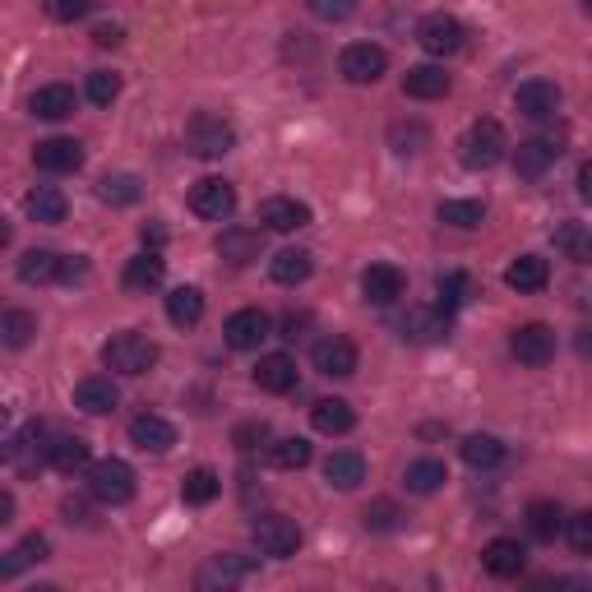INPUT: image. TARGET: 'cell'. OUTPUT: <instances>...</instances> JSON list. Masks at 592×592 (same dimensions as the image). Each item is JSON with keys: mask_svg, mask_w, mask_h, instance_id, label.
I'll list each match as a JSON object with an SVG mask.
<instances>
[{"mask_svg": "<svg viewBox=\"0 0 592 592\" xmlns=\"http://www.w3.org/2000/svg\"><path fill=\"white\" fill-rule=\"evenodd\" d=\"M514 107H518V116H528V121H546V116H556V107H560V89H556L551 79H528V83H518Z\"/></svg>", "mask_w": 592, "mask_h": 592, "instance_id": "obj_18", "label": "cell"}, {"mask_svg": "<svg viewBox=\"0 0 592 592\" xmlns=\"http://www.w3.org/2000/svg\"><path fill=\"white\" fill-rule=\"evenodd\" d=\"M259 250H265L259 227H227L217 236V255H223L227 265H250V259H259Z\"/></svg>", "mask_w": 592, "mask_h": 592, "instance_id": "obj_24", "label": "cell"}, {"mask_svg": "<svg viewBox=\"0 0 592 592\" xmlns=\"http://www.w3.org/2000/svg\"><path fill=\"white\" fill-rule=\"evenodd\" d=\"M52 556V546H47V537H24V541H19L14 546V551L5 556V565H0V579H14L19 574V569H29V565H37V560H47Z\"/></svg>", "mask_w": 592, "mask_h": 592, "instance_id": "obj_43", "label": "cell"}, {"mask_svg": "<svg viewBox=\"0 0 592 592\" xmlns=\"http://www.w3.org/2000/svg\"><path fill=\"white\" fill-rule=\"evenodd\" d=\"M10 514H14V495L5 491V495H0V523H10Z\"/></svg>", "mask_w": 592, "mask_h": 592, "instance_id": "obj_61", "label": "cell"}, {"mask_svg": "<svg viewBox=\"0 0 592 592\" xmlns=\"http://www.w3.org/2000/svg\"><path fill=\"white\" fill-rule=\"evenodd\" d=\"M269 328H273V324H269V315H265V311H255V305H250V311H236V315L223 324V338H227L232 353H255V347L269 338Z\"/></svg>", "mask_w": 592, "mask_h": 592, "instance_id": "obj_12", "label": "cell"}, {"mask_svg": "<svg viewBox=\"0 0 592 592\" xmlns=\"http://www.w3.org/2000/svg\"><path fill=\"white\" fill-rule=\"evenodd\" d=\"M311 361H315V370L320 376H328V380H347L357 370V347L347 343V338H320L315 343V353H311Z\"/></svg>", "mask_w": 592, "mask_h": 592, "instance_id": "obj_15", "label": "cell"}, {"mask_svg": "<svg viewBox=\"0 0 592 592\" xmlns=\"http://www.w3.org/2000/svg\"><path fill=\"white\" fill-rule=\"evenodd\" d=\"M311 422H315L320 435H347L357 426V412H353V403H347V399H320L311 407Z\"/></svg>", "mask_w": 592, "mask_h": 592, "instance_id": "obj_30", "label": "cell"}, {"mask_svg": "<svg viewBox=\"0 0 592 592\" xmlns=\"http://www.w3.org/2000/svg\"><path fill=\"white\" fill-rule=\"evenodd\" d=\"M116 403H121V389L112 384V376H89V380L75 384V407H83L89 416L116 412Z\"/></svg>", "mask_w": 592, "mask_h": 592, "instance_id": "obj_23", "label": "cell"}, {"mask_svg": "<svg viewBox=\"0 0 592 592\" xmlns=\"http://www.w3.org/2000/svg\"><path fill=\"white\" fill-rule=\"evenodd\" d=\"M556 158H560V144L556 139H523L514 148V171H518L523 181H541L546 171L556 167Z\"/></svg>", "mask_w": 592, "mask_h": 592, "instance_id": "obj_17", "label": "cell"}, {"mask_svg": "<svg viewBox=\"0 0 592 592\" xmlns=\"http://www.w3.org/2000/svg\"><path fill=\"white\" fill-rule=\"evenodd\" d=\"M305 328H311V315H297V311H288V315H282V338H288V343H297V338H305Z\"/></svg>", "mask_w": 592, "mask_h": 592, "instance_id": "obj_54", "label": "cell"}, {"mask_svg": "<svg viewBox=\"0 0 592 592\" xmlns=\"http://www.w3.org/2000/svg\"><path fill=\"white\" fill-rule=\"evenodd\" d=\"M510 353L518 357V366H528V370L551 366V357H556V328L551 324H523V328H514Z\"/></svg>", "mask_w": 592, "mask_h": 592, "instance_id": "obj_7", "label": "cell"}, {"mask_svg": "<svg viewBox=\"0 0 592 592\" xmlns=\"http://www.w3.org/2000/svg\"><path fill=\"white\" fill-rule=\"evenodd\" d=\"M269 273H273V282H282V288H297V282H305L315 273V255L311 250H278Z\"/></svg>", "mask_w": 592, "mask_h": 592, "instance_id": "obj_33", "label": "cell"}, {"mask_svg": "<svg viewBox=\"0 0 592 592\" xmlns=\"http://www.w3.org/2000/svg\"><path fill=\"white\" fill-rule=\"evenodd\" d=\"M565 537H569V546H574L579 556H592V510H583V514H574L565 523Z\"/></svg>", "mask_w": 592, "mask_h": 592, "instance_id": "obj_51", "label": "cell"}, {"mask_svg": "<svg viewBox=\"0 0 592 592\" xmlns=\"http://www.w3.org/2000/svg\"><path fill=\"white\" fill-rule=\"evenodd\" d=\"M259 223L269 232H301V227H311V209L292 200V194H273V200L259 204Z\"/></svg>", "mask_w": 592, "mask_h": 592, "instance_id": "obj_19", "label": "cell"}, {"mask_svg": "<svg viewBox=\"0 0 592 592\" xmlns=\"http://www.w3.org/2000/svg\"><path fill=\"white\" fill-rule=\"evenodd\" d=\"M163 241H167V232H163L158 223H148V227H144V246H153V250H158Z\"/></svg>", "mask_w": 592, "mask_h": 592, "instance_id": "obj_59", "label": "cell"}, {"mask_svg": "<svg viewBox=\"0 0 592 592\" xmlns=\"http://www.w3.org/2000/svg\"><path fill=\"white\" fill-rule=\"evenodd\" d=\"M250 533H255L259 551L273 556V560H292L301 551V528H297V518H288V514H259Z\"/></svg>", "mask_w": 592, "mask_h": 592, "instance_id": "obj_5", "label": "cell"}, {"mask_svg": "<svg viewBox=\"0 0 592 592\" xmlns=\"http://www.w3.org/2000/svg\"><path fill=\"white\" fill-rule=\"evenodd\" d=\"M255 569H259V565H255L250 556H213V560L200 569V579H194V583H200L204 592H213V588H236V583H246Z\"/></svg>", "mask_w": 592, "mask_h": 592, "instance_id": "obj_16", "label": "cell"}, {"mask_svg": "<svg viewBox=\"0 0 592 592\" xmlns=\"http://www.w3.org/2000/svg\"><path fill=\"white\" fill-rule=\"evenodd\" d=\"M458 158L468 171H491L510 158V139H504V125L495 116H481L468 125V135L458 139Z\"/></svg>", "mask_w": 592, "mask_h": 592, "instance_id": "obj_1", "label": "cell"}, {"mask_svg": "<svg viewBox=\"0 0 592 592\" xmlns=\"http://www.w3.org/2000/svg\"><path fill=\"white\" fill-rule=\"evenodd\" d=\"M250 380L265 389V393H292L297 389V361L288 353H269V357H259L255 370H250Z\"/></svg>", "mask_w": 592, "mask_h": 592, "instance_id": "obj_21", "label": "cell"}, {"mask_svg": "<svg viewBox=\"0 0 592 592\" xmlns=\"http://www.w3.org/2000/svg\"><path fill=\"white\" fill-rule=\"evenodd\" d=\"M217 495H223V477H217L213 468L186 472V481H181V500H186V504H213Z\"/></svg>", "mask_w": 592, "mask_h": 592, "instance_id": "obj_41", "label": "cell"}, {"mask_svg": "<svg viewBox=\"0 0 592 592\" xmlns=\"http://www.w3.org/2000/svg\"><path fill=\"white\" fill-rule=\"evenodd\" d=\"M60 265L65 259L56 250H24V259H19V278H24L29 288H47V282L60 278Z\"/></svg>", "mask_w": 592, "mask_h": 592, "instance_id": "obj_32", "label": "cell"}, {"mask_svg": "<svg viewBox=\"0 0 592 592\" xmlns=\"http://www.w3.org/2000/svg\"><path fill=\"white\" fill-rule=\"evenodd\" d=\"M481 565H487L491 579H518L523 565H528V551H523L514 537H495V541H487V551H481Z\"/></svg>", "mask_w": 592, "mask_h": 592, "instance_id": "obj_22", "label": "cell"}, {"mask_svg": "<svg viewBox=\"0 0 592 592\" xmlns=\"http://www.w3.org/2000/svg\"><path fill=\"white\" fill-rule=\"evenodd\" d=\"M42 10H47L56 24H75V19H83L93 10V0H42Z\"/></svg>", "mask_w": 592, "mask_h": 592, "instance_id": "obj_52", "label": "cell"}, {"mask_svg": "<svg viewBox=\"0 0 592 592\" xmlns=\"http://www.w3.org/2000/svg\"><path fill=\"white\" fill-rule=\"evenodd\" d=\"M324 481H328V487H338V491H357L361 481H366V458L353 454V449L328 454L324 458Z\"/></svg>", "mask_w": 592, "mask_h": 592, "instance_id": "obj_25", "label": "cell"}, {"mask_svg": "<svg viewBox=\"0 0 592 592\" xmlns=\"http://www.w3.org/2000/svg\"><path fill=\"white\" fill-rule=\"evenodd\" d=\"M556 250L574 265H592V227L588 223H560L556 227Z\"/></svg>", "mask_w": 592, "mask_h": 592, "instance_id": "obj_35", "label": "cell"}, {"mask_svg": "<svg viewBox=\"0 0 592 592\" xmlns=\"http://www.w3.org/2000/svg\"><path fill=\"white\" fill-rule=\"evenodd\" d=\"M435 217H440V223H449V227L472 232V227L487 223V204H481V200H445L440 209H435Z\"/></svg>", "mask_w": 592, "mask_h": 592, "instance_id": "obj_44", "label": "cell"}, {"mask_svg": "<svg viewBox=\"0 0 592 592\" xmlns=\"http://www.w3.org/2000/svg\"><path fill=\"white\" fill-rule=\"evenodd\" d=\"M37 334V315L29 311H5V320H0V338H5V347H29Z\"/></svg>", "mask_w": 592, "mask_h": 592, "instance_id": "obj_47", "label": "cell"}, {"mask_svg": "<svg viewBox=\"0 0 592 592\" xmlns=\"http://www.w3.org/2000/svg\"><path fill=\"white\" fill-rule=\"evenodd\" d=\"M29 217L33 223H42V227H56V223H65V213H70V200L56 190V186H37L33 194H29Z\"/></svg>", "mask_w": 592, "mask_h": 592, "instance_id": "obj_31", "label": "cell"}, {"mask_svg": "<svg viewBox=\"0 0 592 592\" xmlns=\"http://www.w3.org/2000/svg\"><path fill=\"white\" fill-rule=\"evenodd\" d=\"M403 292H407L403 269H393V265H370V269L361 273V297H366L370 305H393Z\"/></svg>", "mask_w": 592, "mask_h": 592, "instance_id": "obj_20", "label": "cell"}, {"mask_svg": "<svg viewBox=\"0 0 592 592\" xmlns=\"http://www.w3.org/2000/svg\"><path fill=\"white\" fill-rule=\"evenodd\" d=\"M98 200H102V204H112V209H130V204H139V200H144V186H139V177L121 171V177H107V181L98 186Z\"/></svg>", "mask_w": 592, "mask_h": 592, "instance_id": "obj_42", "label": "cell"}, {"mask_svg": "<svg viewBox=\"0 0 592 592\" xmlns=\"http://www.w3.org/2000/svg\"><path fill=\"white\" fill-rule=\"evenodd\" d=\"M33 163H37V171L65 177V171H79V167H83V144H79V139H65V135L42 139V144L33 148Z\"/></svg>", "mask_w": 592, "mask_h": 592, "instance_id": "obj_13", "label": "cell"}, {"mask_svg": "<svg viewBox=\"0 0 592 592\" xmlns=\"http://www.w3.org/2000/svg\"><path fill=\"white\" fill-rule=\"evenodd\" d=\"M435 292H440V311H458V305L472 301V278L449 269V273H440V282H435Z\"/></svg>", "mask_w": 592, "mask_h": 592, "instance_id": "obj_45", "label": "cell"}, {"mask_svg": "<svg viewBox=\"0 0 592 592\" xmlns=\"http://www.w3.org/2000/svg\"><path fill=\"white\" fill-rule=\"evenodd\" d=\"M163 273H167L163 255H158V250H144V255H135V259L125 265L121 282H125V292H153V288L163 282Z\"/></svg>", "mask_w": 592, "mask_h": 592, "instance_id": "obj_29", "label": "cell"}, {"mask_svg": "<svg viewBox=\"0 0 592 592\" xmlns=\"http://www.w3.org/2000/svg\"><path fill=\"white\" fill-rule=\"evenodd\" d=\"M265 440H269V426H265V422H246V426H236V431H232V445H236L241 454L259 449Z\"/></svg>", "mask_w": 592, "mask_h": 592, "instance_id": "obj_53", "label": "cell"}, {"mask_svg": "<svg viewBox=\"0 0 592 592\" xmlns=\"http://www.w3.org/2000/svg\"><path fill=\"white\" fill-rule=\"evenodd\" d=\"M89 495L98 504H130L135 500V468L125 458H102L89 468Z\"/></svg>", "mask_w": 592, "mask_h": 592, "instance_id": "obj_4", "label": "cell"}, {"mask_svg": "<svg viewBox=\"0 0 592 592\" xmlns=\"http://www.w3.org/2000/svg\"><path fill=\"white\" fill-rule=\"evenodd\" d=\"M463 24H458L454 14H445V10H435V14H426L422 24H416V42L431 52V56H454L458 47H463Z\"/></svg>", "mask_w": 592, "mask_h": 592, "instance_id": "obj_10", "label": "cell"}, {"mask_svg": "<svg viewBox=\"0 0 592 592\" xmlns=\"http://www.w3.org/2000/svg\"><path fill=\"white\" fill-rule=\"evenodd\" d=\"M361 523H366L370 533H399L403 528V510L393 500H376V504H366Z\"/></svg>", "mask_w": 592, "mask_h": 592, "instance_id": "obj_48", "label": "cell"}, {"mask_svg": "<svg viewBox=\"0 0 592 592\" xmlns=\"http://www.w3.org/2000/svg\"><path fill=\"white\" fill-rule=\"evenodd\" d=\"M130 445L144 449V454H167L171 445H177V426L158 412H139L135 422H130Z\"/></svg>", "mask_w": 592, "mask_h": 592, "instance_id": "obj_14", "label": "cell"}, {"mask_svg": "<svg viewBox=\"0 0 592 592\" xmlns=\"http://www.w3.org/2000/svg\"><path fill=\"white\" fill-rule=\"evenodd\" d=\"M583 10H588V14H592V0H583Z\"/></svg>", "mask_w": 592, "mask_h": 592, "instance_id": "obj_62", "label": "cell"}, {"mask_svg": "<svg viewBox=\"0 0 592 592\" xmlns=\"http://www.w3.org/2000/svg\"><path fill=\"white\" fill-rule=\"evenodd\" d=\"M504 282H510L514 292H541L546 282H551V265H546L541 255H518L510 269H504Z\"/></svg>", "mask_w": 592, "mask_h": 592, "instance_id": "obj_28", "label": "cell"}, {"mask_svg": "<svg viewBox=\"0 0 592 592\" xmlns=\"http://www.w3.org/2000/svg\"><path fill=\"white\" fill-rule=\"evenodd\" d=\"M5 463H10L14 472H37L42 463H52L47 426H42V422H29L24 431H14V435H10V445H5Z\"/></svg>", "mask_w": 592, "mask_h": 592, "instance_id": "obj_6", "label": "cell"}, {"mask_svg": "<svg viewBox=\"0 0 592 592\" xmlns=\"http://www.w3.org/2000/svg\"><path fill=\"white\" fill-rule=\"evenodd\" d=\"M389 144H393V153L412 158V153H422V148L431 144V130H426L422 121H399V125L389 130Z\"/></svg>", "mask_w": 592, "mask_h": 592, "instance_id": "obj_46", "label": "cell"}, {"mask_svg": "<svg viewBox=\"0 0 592 592\" xmlns=\"http://www.w3.org/2000/svg\"><path fill=\"white\" fill-rule=\"evenodd\" d=\"M29 107H33V116H42V121H65V116H75L79 98H75L70 83H47V89L33 93Z\"/></svg>", "mask_w": 592, "mask_h": 592, "instance_id": "obj_26", "label": "cell"}, {"mask_svg": "<svg viewBox=\"0 0 592 592\" xmlns=\"http://www.w3.org/2000/svg\"><path fill=\"white\" fill-rule=\"evenodd\" d=\"M384 70H389V52L376 47V42H353V47H343V56H338V75L347 83H376Z\"/></svg>", "mask_w": 592, "mask_h": 592, "instance_id": "obj_8", "label": "cell"}, {"mask_svg": "<svg viewBox=\"0 0 592 592\" xmlns=\"http://www.w3.org/2000/svg\"><path fill=\"white\" fill-rule=\"evenodd\" d=\"M445 481H449V472H445L440 458H416V463H407V472H403V487L412 495H435Z\"/></svg>", "mask_w": 592, "mask_h": 592, "instance_id": "obj_34", "label": "cell"}, {"mask_svg": "<svg viewBox=\"0 0 592 592\" xmlns=\"http://www.w3.org/2000/svg\"><path fill=\"white\" fill-rule=\"evenodd\" d=\"M265 458H269V468H278V472H297V468L311 463V445H305L301 435H288V440L265 445Z\"/></svg>", "mask_w": 592, "mask_h": 592, "instance_id": "obj_39", "label": "cell"}, {"mask_svg": "<svg viewBox=\"0 0 592 592\" xmlns=\"http://www.w3.org/2000/svg\"><path fill=\"white\" fill-rule=\"evenodd\" d=\"M458 454H463V463L477 468V472H487V468L504 463V445L495 440V435H468V440L458 445Z\"/></svg>", "mask_w": 592, "mask_h": 592, "instance_id": "obj_40", "label": "cell"}, {"mask_svg": "<svg viewBox=\"0 0 592 592\" xmlns=\"http://www.w3.org/2000/svg\"><path fill=\"white\" fill-rule=\"evenodd\" d=\"M574 353H579L583 361H592V324H583L579 334H574Z\"/></svg>", "mask_w": 592, "mask_h": 592, "instance_id": "obj_57", "label": "cell"}, {"mask_svg": "<svg viewBox=\"0 0 592 592\" xmlns=\"http://www.w3.org/2000/svg\"><path fill=\"white\" fill-rule=\"evenodd\" d=\"M399 334L412 343H440L449 338V311H440V305H407V315L399 320Z\"/></svg>", "mask_w": 592, "mask_h": 592, "instance_id": "obj_11", "label": "cell"}, {"mask_svg": "<svg viewBox=\"0 0 592 592\" xmlns=\"http://www.w3.org/2000/svg\"><path fill=\"white\" fill-rule=\"evenodd\" d=\"M83 93H89L93 107H112V102L121 98V75H112V70H93L89 83H83Z\"/></svg>", "mask_w": 592, "mask_h": 592, "instance_id": "obj_49", "label": "cell"}, {"mask_svg": "<svg viewBox=\"0 0 592 592\" xmlns=\"http://www.w3.org/2000/svg\"><path fill=\"white\" fill-rule=\"evenodd\" d=\"M403 93L422 98V102H435V98L449 93V75L440 70V65H412V70L403 75Z\"/></svg>", "mask_w": 592, "mask_h": 592, "instance_id": "obj_27", "label": "cell"}, {"mask_svg": "<svg viewBox=\"0 0 592 592\" xmlns=\"http://www.w3.org/2000/svg\"><path fill=\"white\" fill-rule=\"evenodd\" d=\"M186 144H190L194 158H223V153L236 148V125L217 112H200L186 125Z\"/></svg>", "mask_w": 592, "mask_h": 592, "instance_id": "obj_2", "label": "cell"}, {"mask_svg": "<svg viewBox=\"0 0 592 592\" xmlns=\"http://www.w3.org/2000/svg\"><path fill=\"white\" fill-rule=\"evenodd\" d=\"M190 209H194V217H204V223H223V217H232V213H236V190H232V181L204 177L200 186L190 190Z\"/></svg>", "mask_w": 592, "mask_h": 592, "instance_id": "obj_9", "label": "cell"}, {"mask_svg": "<svg viewBox=\"0 0 592 592\" xmlns=\"http://www.w3.org/2000/svg\"><path fill=\"white\" fill-rule=\"evenodd\" d=\"M579 194L592 204V163H583V171H579Z\"/></svg>", "mask_w": 592, "mask_h": 592, "instance_id": "obj_60", "label": "cell"}, {"mask_svg": "<svg viewBox=\"0 0 592 592\" xmlns=\"http://www.w3.org/2000/svg\"><path fill=\"white\" fill-rule=\"evenodd\" d=\"M60 510H65V518H70V523H89V504H83V500H65Z\"/></svg>", "mask_w": 592, "mask_h": 592, "instance_id": "obj_58", "label": "cell"}, {"mask_svg": "<svg viewBox=\"0 0 592 592\" xmlns=\"http://www.w3.org/2000/svg\"><path fill=\"white\" fill-rule=\"evenodd\" d=\"M83 273H89V259H65V265H60V282H75V278H83Z\"/></svg>", "mask_w": 592, "mask_h": 592, "instance_id": "obj_56", "label": "cell"}, {"mask_svg": "<svg viewBox=\"0 0 592 592\" xmlns=\"http://www.w3.org/2000/svg\"><path fill=\"white\" fill-rule=\"evenodd\" d=\"M167 320L177 328H194L204 320V292L200 288H177L167 297Z\"/></svg>", "mask_w": 592, "mask_h": 592, "instance_id": "obj_36", "label": "cell"}, {"mask_svg": "<svg viewBox=\"0 0 592 592\" xmlns=\"http://www.w3.org/2000/svg\"><path fill=\"white\" fill-rule=\"evenodd\" d=\"M93 42H98V47H121L125 33H121L116 24H98V29H93Z\"/></svg>", "mask_w": 592, "mask_h": 592, "instance_id": "obj_55", "label": "cell"}, {"mask_svg": "<svg viewBox=\"0 0 592 592\" xmlns=\"http://www.w3.org/2000/svg\"><path fill=\"white\" fill-rule=\"evenodd\" d=\"M565 514H560V504H551V500H533L528 504V533L537 537V541H556L560 533H565Z\"/></svg>", "mask_w": 592, "mask_h": 592, "instance_id": "obj_38", "label": "cell"}, {"mask_svg": "<svg viewBox=\"0 0 592 592\" xmlns=\"http://www.w3.org/2000/svg\"><path fill=\"white\" fill-rule=\"evenodd\" d=\"M102 361H107V370H116V376H144V370H153V361H158V343L148 334H116L102 347Z\"/></svg>", "mask_w": 592, "mask_h": 592, "instance_id": "obj_3", "label": "cell"}, {"mask_svg": "<svg viewBox=\"0 0 592 592\" xmlns=\"http://www.w3.org/2000/svg\"><path fill=\"white\" fill-rule=\"evenodd\" d=\"M305 10L324 19V24H343V19L357 14V0H305Z\"/></svg>", "mask_w": 592, "mask_h": 592, "instance_id": "obj_50", "label": "cell"}, {"mask_svg": "<svg viewBox=\"0 0 592 592\" xmlns=\"http://www.w3.org/2000/svg\"><path fill=\"white\" fill-rule=\"evenodd\" d=\"M52 468L65 477L89 468V440H83V435H60V440H52Z\"/></svg>", "mask_w": 592, "mask_h": 592, "instance_id": "obj_37", "label": "cell"}]
</instances>
